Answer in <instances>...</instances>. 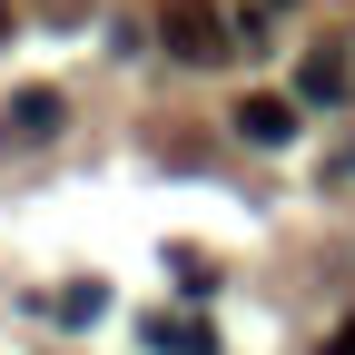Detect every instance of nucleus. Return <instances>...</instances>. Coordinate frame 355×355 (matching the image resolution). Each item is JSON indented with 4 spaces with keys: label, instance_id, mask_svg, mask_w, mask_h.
<instances>
[{
    "label": "nucleus",
    "instance_id": "1",
    "mask_svg": "<svg viewBox=\"0 0 355 355\" xmlns=\"http://www.w3.org/2000/svg\"><path fill=\"white\" fill-rule=\"evenodd\" d=\"M158 40H168V60H198V69L237 50V30L217 20L207 0H168V10H158Z\"/></svg>",
    "mask_w": 355,
    "mask_h": 355
},
{
    "label": "nucleus",
    "instance_id": "2",
    "mask_svg": "<svg viewBox=\"0 0 355 355\" xmlns=\"http://www.w3.org/2000/svg\"><path fill=\"white\" fill-rule=\"evenodd\" d=\"M237 139L286 148V139H296V99H277V89H247V99H237Z\"/></svg>",
    "mask_w": 355,
    "mask_h": 355
},
{
    "label": "nucleus",
    "instance_id": "3",
    "mask_svg": "<svg viewBox=\"0 0 355 355\" xmlns=\"http://www.w3.org/2000/svg\"><path fill=\"white\" fill-rule=\"evenodd\" d=\"M296 99L306 109H345V50H306L296 60Z\"/></svg>",
    "mask_w": 355,
    "mask_h": 355
},
{
    "label": "nucleus",
    "instance_id": "4",
    "mask_svg": "<svg viewBox=\"0 0 355 355\" xmlns=\"http://www.w3.org/2000/svg\"><path fill=\"white\" fill-rule=\"evenodd\" d=\"M148 345H158V355H217L207 316H158V326H148Z\"/></svg>",
    "mask_w": 355,
    "mask_h": 355
},
{
    "label": "nucleus",
    "instance_id": "5",
    "mask_svg": "<svg viewBox=\"0 0 355 355\" xmlns=\"http://www.w3.org/2000/svg\"><path fill=\"white\" fill-rule=\"evenodd\" d=\"M89 316H109V286L89 277V286H60V326H89Z\"/></svg>",
    "mask_w": 355,
    "mask_h": 355
},
{
    "label": "nucleus",
    "instance_id": "6",
    "mask_svg": "<svg viewBox=\"0 0 355 355\" xmlns=\"http://www.w3.org/2000/svg\"><path fill=\"white\" fill-rule=\"evenodd\" d=\"M10 128H30V139H50V128H60V99H50V89H30V99L10 109Z\"/></svg>",
    "mask_w": 355,
    "mask_h": 355
},
{
    "label": "nucleus",
    "instance_id": "7",
    "mask_svg": "<svg viewBox=\"0 0 355 355\" xmlns=\"http://www.w3.org/2000/svg\"><path fill=\"white\" fill-rule=\"evenodd\" d=\"M326 355H355V316H345V326H336V336H326Z\"/></svg>",
    "mask_w": 355,
    "mask_h": 355
},
{
    "label": "nucleus",
    "instance_id": "8",
    "mask_svg": "<svg viewBox=\"0 0 355 355\" xmlns=\"http://www.w3.org/2000/svg\"><path fill=\"white\" fill-rule=\"evenodd\" d=\"M0 40H10V0H0Z\"/></svg>",
    "mask_w": 355,
    "mask_h": 355
}]
</instances>
